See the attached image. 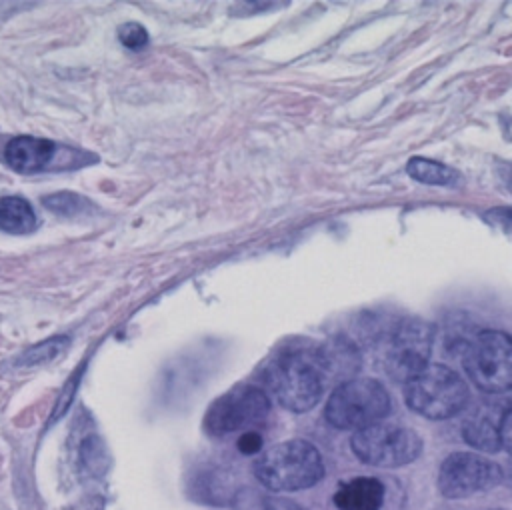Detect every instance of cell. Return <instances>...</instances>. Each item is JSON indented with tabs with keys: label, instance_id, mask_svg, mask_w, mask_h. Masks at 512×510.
I'll return each mask as SVG.
<instances>
[{
	"label": "cell",
	"instance_id": "obj_15",
	"mask_svg": "<svg viewBox=\"0 0 512 510\" xmlns=\"http://www.w3.org/2000/svg\"><path fill=\"white\" fill-rule=\"evenodd\" d=\"M70 344V338L60 334V336H52L32 348H28L26 352H22V356L18 358L20 366H36V364H44L54 360L66 346Z\"/></svg>",
	"mask_w": 512,
	"mask_h": 510
},
{
	"label": "cell",
	"instance_id": "obj_13",
	"mask_svg": "<svg viewBox=\"0 0 512 510\" xmlns=\"http://www.w3.org/2000/svg\"><path fill=\"white\" fill-rule=\"evenodd\" d=\"M36 214L28 200L20 196L0 198V228L12 234H26L34 230Z\"/></svg>",
	"mask_w": 512,
	"mask_h": 510
},
{
	"label": "cell",
	"instance_id": "obj_8",
	"mask_svg": "<svg viewBox=\"0 0 512 510\" xmlns=\"http://www.w3.org/2000/svg\"><path fill=\"white\" fill-rule=\"evenodd\" d=\"M432 352V328L420 318H404L394 330L386 354L384 368L392 380L404 384L428 366Z\"/></svg>",
	"mask_w": 512,
	"mask_h": 510
},
{
	"label": "cell",
	"instance_id": "obj_5",
	"mask_svg": "<svg viewBox=\"0 0 512 510\" xmlns=\"http://www.w3.org/2000/svg\"><path fill=\"white\" fill-rule=\"evenodd\" d=\"M350 448L364 464L396 468L416 460L422 442L414 430L402 424L374 422L352 434Z\"/></svg>",
	"mask_w": 512,
	"mask_h": 510
},
{
	"label": "cell",
	"instance_id": "obj_6",
	"mask_svg": "<svg viewBox=\"0 0 512 510\" xmlns=\"http://www.w3.org/2000/svg\"><path fill=\"white\" fill-rule=\"evenodd\" d=\"M464 370L484 392L512 390V338L500 330L480 332L464 348Z\"/></svg>",
	"mask_w": 512,
	"mask_h": 510
},
{
	"label": "cell",
	"instance_id": "obj_1",
	"mask_svg": "<svg viewBox=\"0 0 512 510\" xmlns=\"http://www.w3.org/2000/svg\"><path fill=\"white\" fill-rule=\"evenodd\" d=\"M254 476L272 492L304 490L322 480L324 462L308 440L296 438L268 448L254 462Z\"/></svg>",
	"mask_w": 512,
	"mask_h": 510
},
{
	"label": "cell",
	"instance_id": "obj_2",
	"mask_svg": "<svg viewBox=\"0 0 512 510\" xmlns=\"http://www.w3.org/2000/svg\"><path fill=\"white\" fill-rule=\"evenodd\" d=\"M266 384L280 406L292 412H306L322 396L324 372L316 354L290 350L268 364Z\"/></svg>",
	"mask_w": 512,
	"mask_h": 510
},
{
	"label": "cell",
	"instance_id": "obj_16",
	"mask_svg": "<svg viewBox=\"0 0 512 510\" xmlns=\"http://www.w3.org/2000/svg\"><path fill=\"white\" fill-rule=\"evenodd\" d=\"M44 206L60 216H78L80 212H84L90 202L86 198H82L80 194L74 192H56V194H48L44 196Z\"/></svg>",
	"mask_w": 512,
	"mask_h": 510
},
{
	"label": "cell",
	"instance_id": "obj_22",
	"mask_svg": "<svg viewBox=\"0 0 512 510\" xmlns=\"http://www.w3.org/2000/svg\"><path fill=\"white\" fill-rule=\"evenodd\" d=\"M500 214H508L512 218V210H500Z\"/></svg>",
	"mask_w": 512,
	"mask_h": 510
},
{
	"label": "cell",
	"instance_id": "obj_14",
	"mask_svg": "<svg viewBox=\"0 0 512 510\" xmlns=\"http://www.w3.org/2000/svg\"><path fill=\"white\" fill-rule=\"evenodd\" d=\"M408 174L424 184H434V186H448L456 180V170L448 168L446 164H440L436 160H428V158H412L406 166Z\"/></svg>",
	"mask_w": 512,
	"mask_h": 510
},
{
	"label": "cell",
	"instance_id": "obj_10",
	"mask_svg": "<svg viewBox=\"0 0 512 510\" xmlns=\"http://www.w3.org/2000/svg\"><path fill=\"white\" fill-rule=\"evenodd\" d=\"M6 164L16 172H42L74 168L86 162V154L46 138L16 136L4 148Z\"/></svg>",
	"mask_w": 512,
	"mask_h": 510
},
{
	"label": "cell",
	"instance_id": "obj_4",
	"mask_svg": "<svg viewBox=\"0 0 512 510\" xmlns=\"http://www.w3.org/2000/svg\"><path fill=\"white\" fill-rule=\"evenodd\" d=\"M390 398L372 378H352L336 386L326 402V420L340 430H360L386 416Z\"/></svg>",
	"mask_w": 512,
	"mask_h": 510
},
{
	"label": "cell",
	"instance_id": "obj_7",
	"mask_svg": "<svg viewBox=\"0 0 512 510\" xmlns=\"http://www.w3.org/2000/svg\"><path fill=\"white\" fill-rule=\"evenodd\" d=\"M270 412V400L258 386H236L216 398L204 418V428L214 436H226L238 430H250L264 422Z\"/></svg>",
	"mask_w": 512,
	"mask_h": 510
},
{
	"label": "cell",
	"instance_id": "obj_18",
	"mask_svg": "<svg viewBox=\"0 0 512 510\" xmlns=\"http://www.w3.org/2000/svg\"><path fill=\"white\" fill-rule=\"evenodd\" d=\"M78 376H80V372L76 374V376H72L70 380H68V384L64 386V390H62V394H60V400H58V404H56V408H54V414H52V420L54 418H60L66 410H68V406H70V400L74 398L72 394H74V390H76V386H78Z\"/></svg>",
	"mask_w": 512,
	"mask_h": 510
},
{
	"label": "cell",
	"instance_id": "obj_17",
	"mask_svg": "<svg viewBox=\"0 0 512 510\" xmlns=\"http://www.w3.org/2000/svg\"><path fill=\"white\" fill-rule=\"evenodd\" d=\"M118 38L130 50H140L148 44V32L144 30L142 24H136V22L122 24L118 30Z\"/></svg>",
	"mask_w": 512,
	"mask_h": 510
},
{
	"label": "cell",
	"instance_id": "obj_21",
	"mask_svg": "<svg viewBox=\"0 0 512 510\" xmlns=\"http://www.w3.org/2000/svg\"><path fill=\"white\" fill-rule=\"evenodd\" d=\"M264 510H298V506H294L286 500H266Z\"/></svg>",
	"mask_w": 512,
	"mask_h": 510
},
{
	"label": "cell",
	"instance_id": "obj_9",
	"mask_svg": "<svg viewBox=\"0 0 512 510\" xmlns=\"http://www.w3.org/2000/svg\"><path fill=\"white\" fill-rule=\"evenodd\" d=\"M500 466L474 452L450 454L438 472V488L448 498L484 492L500 482Z\"/></svg>",
	"mask_w": 512,
	"mask_h": 510
},
{
	"label": "cell",
	"instance_id": "obj_19",
	"mask_svg": "<svg viewBox=\"0 0 512 510\" xmlns=\"http://www.w3.org/2000/svg\"><path fill=\"white\" fill-rule=\"evenodd\" d=\"M262 448V438L258 432L254 430H248L244 432L240 438H238V450L244 452V454H254Z\"/></svg>",
	"mask_w": 512,
	"mask_h": 510
},
{
	"label": "cell",
	"instance_id": "obj_12",
	"mask_svg": "<svg viewBox=\"0 0 512 510\" xmlns=\"http://www.w3.org/2000/svg\"><path fill=\"white\" fill-rule=\"evenodd\" d=\"M382 502L384 486L376 478H354L334 494L338 510H380Z\"/></svg>",
	"mask_w": 512,
	"mask_h": 510
},
{
	"label": "cell",
	"instance_id": "obj_20",
	"mask_svg": "<svg viewBox=\"0 0 512 510\" xmlns=\"http://www.w3.org/2000/svg\"><path fill=\"white\" fill-rule=\"evenodd\" d=\"M500 444H502V448L512 456V406H510V408H506L504 418H502Z\"/></svg>",
	"mask_w": 512,
	"mask_h": 510
},
{
	"label": "cell",
	"instance_id": "obj_3",
	"mask_svg": "<svg viewBox=\"0 0 512 510\" xmlns=\"http://www.w3.org/2000/svg\"><path fill=\"white\" fill-rule=\"evenodd\" d=\"M406 404L432 420L458 414L468 400V386L452 368L428 364L404 384Z\"/></svg>",
	"mask_w": 512,
	"mask_h": 510
},
{
	"label": "cell",
	"instance_id": "obj_11",
	"mask_svg": "<svg viewBox=\"0 0 512 510\" xmlns=\"http://www.w3.org/2000/svg\"><path fill=\"white\" fill-rule=\"evenodd\" d=\"M504 412L506 408H500L498 404H488V402L474 408L462 424L464 440L482 452H496L498 448H502L500 428H502Z\"/></svg>",
	"mask_w": 512,
	"mask_h": 510
}]
</instances>
